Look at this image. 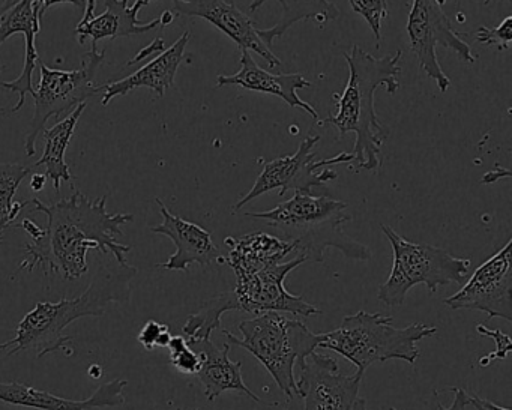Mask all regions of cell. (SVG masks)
Returning a JSON list of instances; mask_svg holds the SVG:
<instances>
[{
  "label": "cell",
  "instance_id": "obj_1",
  "mask_svg": "<svg viewBox=\"0 0 512 410\" xmlns=\"http://www.w3.org/2000/svg\"><path fill=\"white\" fill-rule=\"evenodd\" d=\"M73 196L46 205L40 199L29 200L32 211L47 217L46 229L37 239L23 247L25 259L19 271H34L37 266L44 274L61 275L64 280H79L89 271L88 253L100 251L103 256L112 254L116 262L127 265L131 247L119 244L118 236L124 235L122 226L134 220L133 214H110L107 196L91 200L74 188Z\"/></svg>",
  "mask_w": 512,
  "mask_h": 410
},
{
  "label": "cell",
  "instance_id": "obj_2",
  "mask_svg": "<svg viewBox=\"0 0 512 410\" xmlns=\"http://www.w3.org/2000/svg\"><path fill=\"white\" fill-rule=\"evenodd\" d=\"M349 65V82L343 94L334 95L337 113L328 116L325 124L337 128L338 139L347 134H356L353 155V170L377 172L382 167V146L389 137V128L382 124L376 113L374 94L380 86L395 95L400 89L401 50L395 55L374 58L359 46H353L349 53H343Z\"/></svg>",
  "mask_w": 512,
  "mask_h": 410
},
{
  "label": "cell",
  "instance_id": "obj_3",
  "mask_svg": "<svg viewBox=\"0 0 512 410\" xmlns=\"http://www.w3.org/2000/svg\"><path fill=\"white\" fill-rule=\"evenodd\" d=\"M137 272L139 269L130 263H109L95 272L82 295L58 302H38L17 326L14 338L0 343V353L13 356L22 350H34L38 358H44L65 349L74 341L64 335L71 323L83 317H103L110 305L130 301Z\"/></svg>",
  "mask_w": 512,
  "mask_h": 410
},
{
  "label": "cell",
  "instance_id": "obj_4",
  "mask_svg": "<svg viewBox=\"0 0 512 410\" xmlns=\"http://www.w3.org/2000/svg\"><path fill=\"white\" fill-rule=\"evenodd\" d=\"M346 202L332 199L328 194H313V191H295L293 197L275 206L271 211L247 212V217L263 221L280 230L286 241L295 247L296 256L308 262H323L328 248L338 251L353 260L371 259L367 245L346 235L343 226L352 220L347 214Z\"/></svg>",
  "mask_w": 512,
  "mask_h": 410
},
{
  "label": "cell",
  "instance_id": "obj_5",
  "mask_svg": "<svg viewBox=\"0 0 512 410\" xmlns=\"http://www.w3.org/2000/svg\"><path fill=\"white\" fill-rule=\"evenodd\" d=\"M392 323L391 316L361 310L344 317L334 331L320 334L319 347L344 356L355 365L359 376H364L370 365L391 359L415 365L421 356L419 341L433 337L436 326L412 323L406 328H395Z\"/></svg>",
  "mask_w": 512,
  "mask_h": 410
},
{
  "label": "cell",
  "instance_id": "obj_6",
  "mask_svg": "<svg viewBox=\"0 0 512 410\" xmlns=\"http://www.w3.org/2000/svg\"><path fill=\"white\" fill-rule=\"evenodd\" d=\"M238 329L241 338L224 328L221 334L230 346L242 347L256 356L289 400L298 397L295 365H301L316 352L320 334L311 332L301 320L290 319L278 311L256 314L253 319L239 323Z\"/></svg>",
  "mask_w": 512,
  "mask_h": 410
},
{
  "label": "cell",
  "instance_id": "obj_7",
  "mask_svg": "<svg viewBox=\"0 0 512 410\" xmlns=\"http://www.w3.org/2000/svg\"><path fill=\"white\" fill-rule=\"evenodd\" d=\"M382 232L394 253L391 274L377 295L388 307H401L409 290L418 284H425L431 293H436L439 287L463 284L469 277L472 260L452 256L434 245L407 241L386 224H382Z\"/></svg>",
  "mask_w": 512,
  "mask_h": 410
},
{
  "label": "cell",
  "instance_id": "obj_8",
  "mask_svg": "<svg viewBox=\"0 0 512 410\" xmlns=\"http://www.w3.org/2000/svg\"><path fill=\"white\" fill-rule=\"evenodd\" d=\"M104 59V50L98 52V49H91V52L83 55L82 65L77 70H56L47 67L40 59V85L32 95L35 110L25 140L28 157L37 154L38 136L46 130L50 119L61 118L101 92L100 86H94V79Z\"/></svg>",
  "mask_w": 512,
  "mask_h": 410
},
{
  "label": "cell",
  "instance_id": "obj_9",
  "mask_svg": "<svg viewBox=\"0 0 512 410\" xmlns=\"http://www.w3.org/2000/svg\"><path fill=\"white\" fill-rule=\"evenodd\" d=\"M319 142L320 136L307 137L302 140L296 154L263 164L262 173L253 188L233 206L235 212L241 211L245 205L269 191L278 190V194L284 196L289 190L313 191V188H322L328 182L335 181L338 178L337 172L328 166L352 164L353 155L341 152L337 157L314 161L316 152L313 149Z\"/></svg>",
  "mask_w": 512,
  "mask_h": 410
},
{
  "label": "cell",
  "instance_id": "obj_10",
  "mask_svg": "<svg viewBox=\"0 0 512 410\" xmlns=\"http://www.w3.org/2000/svg\"><path fill=\"white\" fill-rule=\"evenodd\" d=\"M406 32L419 68L436 82L440 94H446L451 86V79L446 76L437 59V47L452 50L461 61L469 64H475L478 59L460 32L452 28L451 20L443 13L442 7L436 4V0H413Z\"/></svg>",
  "mask_w": 512,
  "mask_h": 410
},
{
  "label": "cell",
  "instance_id": "obj_11",
  "mask_svg": "<svg viewBox=\"0 0 512 410\" xmlns=\"http://www.w3.org/2000/svg\"><path fill=\"white\" fill-rule=\"evenodd\" d=\"M443 304L452 310H475L488 314V319L500 317L512 320V239L487 262L482 263L463 287Z\"/></svg>",
  "mask_w": 512,
  "mask_h": 410
},
{
  "label": "cell",
  "instance_id": "obj_12",
  "mask_svg": "<svg viewBox=\"0 0 512 410\" xmlns=\"http://www.w3.org/2000/svg\"><path fill=\"white\" fill-rule=\"evenodd\" d=\"M299 368L296 385L304 410H367V401L359 395L364 376H344L337 359L313 352Z\"/></svg>",
  "mask_w": 512,
  "mask_h": 410
},
{
  "label": "cell",
  "instance_id": "obj_13",
  "mask_svg": "<svg viewBox=\"0 0 512 410\" xmlns=\"http://www.w3.org/2000/svg\"><path fill=\"white\" fill-rule=\"evenodd\" d=\"M304 263H307L304 257L296 256L286 262L269 266L244 280H238L233 289L236 310L254 314L278 311L293 314L295 317H313L322 313L302 296L287 292L284 286L287 275Z\"/></svg>",
  "mask_w": 512,
  "mask_h": 410
},
{
  "label": "cell",
  "instance_id": "obj_14",
  "mask_svg": "<svg viewBox=\"0 0 512 410\" xmlns=\"http://www.w3.org/2000/svg\"><path fill=\"white\" fill-rule=\"evenodd\" d=\"M173 13L185 17H199L211 23L230 38L239 50L257 53L269 67H280L281 61L259 38V29L253 19L235 4L226 0H175Z\"/></svg>",
  "mask_w": 512,
  "mask_h": 410
},
{
  "label": "cell",
  "instance_id": "obj_15",
  "mask_svg": "<svg viewBox=\"0 0 512 410\" xmlns=\"http://www.w3.org/2000/svg\"><path fill=\"white\" fill-rule=\"evenodd\" d=\"M163 223L160 226L151 227L152 233L167 236L175 244L176 253L164 263H158L157 268L166 271H188L191 265H211L212 262L223 256L214 244L211 233L200 227L199 224L184 220L178 215L172 214L164 205L163 200L155 199Z\"/></svg>",
  "mask_w": 512,
  "mask_h": 410
},
{
  "label": "cell",
  "instance_id": "obj_16",
  "mask_svg": "<svg viewBox=\"0 0 512 410\" xmlns=\"http://www.w3.org/2000/svg\"><path fill=\"white\" fill-rule=\"evenodd\" d=\"M128 2L130 0H104L106 11L95 16L97 0H88L82 22L76 28L79 43L83 46L91 38L92 49H97L98 41L148 34L160 28V17L148 23H140L137 17L140 10L148 7L151 0H136L133 7H128Z\"/></svg>",
  "mask_w": 512,
  "mask_h": 410
},
{
  "label": "cell",
  "instance_id": "obj_17",
  "mask_svg": "<svg viewBox=\"0 0 512 410\" xmlns=\"http://www.w3.org/2000/svg\"><path fill=\"white\" fill-rule=\"evenodd\" d=\"M125 379H113L101 385L85 400H68L49 391L32 388L19 382L0 380V401L13 406L31 407L38 410H95L125 404Z\"/></svg>",
  "mask_w": 512,
  "mask_h": 410
},
{
  "label": "cell",
  "instance_id": "obj_18",
  "mask_svg": "<svg viewBox=\"0 0 512 410\" xmlns=\"http://www.w3.org/2000/svg\"><path fill=\"white\" fill-rule=\"evenodd\" d=\"M241 52L238 73L232 76H218L217 88L223 86H241L247 91L259 92V94L275 95L286 101L292 109H299L319 121V113L316 112L310 103H305L298 95L299 89L310 88L311 83L305 80L301 74H272L271 71L263 70L257 62L251 58L248 50Z\"/></svg>",
  "mask_w": 512,
  "mask_h": 410
},
{
  "label": "cell",
  "instance_id": "obj_19",
  "mask_svg": "<svg viewBox=\"0 0 512 410\" xmlns=\"http://www.w3.org/2000/svg\"><path fill=\"white\" fill-rule=\"evenodd\" d=\"M188 346L200 356V368L197 371V379L205 389L208 401H215L221 394L227 391L239 392L247 395L256 403H262L242 377V362H233L229 358L230 344L223 347L215 346L211 338L209 340H193L187 338Z\"/></svg>",
  "mask_w": 512,
  "mask_h": 410
},
{
  "label": "cell",
  "instance_id": "obj_20",
  "mask_svg": "<svg viewBox=\"0 0 512 410\" xmlns=\"http://www.w3.org/2000/svg\"><path fill=\"white\" fill-rule=\"evenodd\" d=\"M190 40V32H184L170 49L164 50L157 58L143 65L140 70L134 71L131 76L100 86L103 92L101 104L107 106L113 98L125 97L139 88L152 89L158 98H163L167 89L172 88L175 83L176 73L179 65L184 61L185 49Z\"/></svg>",
  "mask_w": 512,
  "mask_h": 410
},
{
  "label": "cell",
  "instance_id": "obj_21",
  "mask_svg": "<svg viewBox=\"0 0 512 410\" xmlns=\"http://www.w3.org/2000/svg\"><path fill=\"white\" fill-rule=\"evenodd\" d=\"M224 244L229 247V254L218 257L217 262L229 265L238 280L251 277L269 266L286 262V257L295 253L292 242L263 232L247 233L239 238L229 236Z\"/></svg>",
  "mask_w": 512,
  "mask_h": 410
},
{
  "label": "cell",
  "instance_id": "obj_22",
  "mask_svg": "<svg viewBox=\"0 0 512 410\" xmlns=\"http://www.w3.org/2000/svg\"><path fill=\"white\" fill-rule=\"evenodd\" d=\"M271 0H253L248 10L256 13L260 7ZM283 7L280 20L272 28L259 29V38L268 49L272 50L275 40L283 37L295 23L302 20H314L319 28L340 19V10L331 0H275Z\"/></svg>",
  "mask_w": 512,
  "mask_h": 410
},
{
  "label": "cell",
  "instance_id": "obj_23",
  "mask_svg": "<svg viewBox=\"0 0 512 410\" xmlns=\"http://www.w3.org/2000/svg\"><path fill=\"white\" fill-rule=\"evenodd\" d=\"M88 103H82L73 110L70 116L62 119L61 122L44 131V154L35 167H46L47 179L53 182L56 193L61 190L62 182H73V175L70 172V166L65 161V154H67L68 146H70L71 139H73L74 131H76L79 119L82 118Z\"/></svg>",
  "mask_w": 512,
  "mask_h": 410
},
{
  "label": "cell",
  "instance_id": "obj_24",
  "mask_svg": "<svg viewBox=\"0 0 512 410\" xmlns=\"http://www.w3.org/2000/svg\"><path fill=\"white\" fill-rule=\"evenodd\" d=\"M232 310H236L233 290L218 293L214 298L203 302L196 313L188 316L182 332L187 335V338H193V340H209L212 331L224 328L223 323H221V316Z\"/></svg>",
  "mask_w": 512,
  "mask_h": 410
},
{
  "label": "cell",
  "instance_id": "obj_25",
  "mask_svg": "<svg viewBox=\"0 0 512 410\" xmlns=\"http://www.w3.org/2000/svg\"><path fill=\"white\" fill-rule=\"evenodd\" d=\"M32 170H34V166L0 163V233L13 227L20 212L28 208L29 200L16 202L14 199H16L20 184L25 181L29 173H32Z\"/></svg>",
  "mask_w": 512,
  "mask_h": 410
},
{
  "label": "cell",
  "instance_id": "obj_26",
  "mask_svg": "<svg viewBox=\"0 0 512 410\" xmlns=\"http://www.w3.org/2000/svg\"><path fill=\"white\" fill-rule=\"evenodd\" d=\"M41 31L40 8L34 0H19L2 19H0V46L13 37L22 34L25 37L29 32Z\"/></svg>",
  "mask_w": 512,
  "mask_h": 410
},
{
  "label": "cell",
  "instance_id": "obj_27",
  "mask_svg": "<svg viewBox=\"0 0 512 410\" xmlns=\"http://www.w3.org/2000/svg\"><path fill=\"white\" fill-rule=\"evenodd\" d=\"M350 7L359 16L364 17L365 22L373 31L376 47L380 49L382 43V23L388 17V0H349Z\"/></svg>",
  "mask_w": 512,
  "mask_h": 410
},
{
  "label": "cell",
  "instance_id": "obj_28",
  "mask_svg": "<svg viewBox=\"0 0 512 410\" xmlns=\"http://www.w3.org/2000/svg\"><path fill=\"white\" fill-rule=\"evenodd\" d=\"M170 364L184 374H197L200 368V356L188 346L187 338L176 335L170 340Z\"/></svg>",
  "mask_w": 512,
  "mask_h": 410
},
{
  "label": "cell",
  "instance_id": "obj_29",
  "mask_svg": "<svg viewBox=\"0 0 512 410\" xmlns=\"http://www.w3.org/2000/svg\"><path fill=\"white\" fill-rule=\"evenodd\" d=\"M475 40L481 46H496L499 52L508 50L511 47L512 40V16L506 17L497 28H485L481 26L475 32Z\"/></svg>",
  "mask_w": 512,
  "mask_h": 410
},
{
  "label": "cell",
  "instance_id": "obj_30",
  "mask_svg": "<svg viewBox=\"0 0 512 410\" xmlns=\"http://www.w3.org/2000/svg\"><path fill=\"white\" fill-rule=\"evenodd\" d=\"M476 331L481 335H485V337L493 338L494 343H496V350H494L493 353H490V355L484 356V358L479 361V365H481V367H488L493 359H505L506 356H508V353L511 352V337H509L508 334H505V332L500 331V329L490 331V329L485 328L484 325H476Z\"/></svg>",
  "mask_w": 512,
  "mask_h": 410
},
{
  "label": "cell",
  "instance_id": "obj_31",
  "mask_svg": "<svg viewBox=\"0 0 512 410\" xmlns=\"http://www.w3.org/2000/svg\"><path fill=\"white\" fill-rule=\"evenodd\" d=\"M169 328L163 323L157 322V320H148L140 329L139 335H137V341L145 347L146 350H152L157 346L158 337L164 329Z\"/></svg>",
  "mask_w": 512,
  "mask_h": 410
},
{
  "label": "cell",
  "instance_id": "obj_32",
  "mask_svg": "<svg viewBox=\"0 0 512 410\" xmlns=\"http://www.w3.org/2000/svg\"><path fill=\"white\" fill-rule=\"evenodd\" d=\"M34 4L40 8V19L43 20L44 16H46L47 11L50 8L55 7V5L59 4H71L77 8V10L85 13L86 4H88V0H34Z\"/></svg>",
  "mask_w": 512,
  "mask_h": 410
},
{
  "label": "cell",
  "instance_id": "obj_33",
  "mask_svg": "<svg viewBox=\"0 0 512 410\" xmlns=\"http://www.w3.org/2000/svg\"><path fill=\"white\" fill-rule=\"evenodd\" d=\"M451 391H454V401H452L451 406L445 407L442 404H439L436 410H466V407L469 406V395L464 389L461 388H452ZM389 410H397V409H389Z\"/></svg>",
  "mask_w": 512,
  "mask_h": 410
},
{
  "label": "cell",
  "instance_id": "obj_34",
  "mask_svg": "<svg viewBox=\"0 0 512 410\" xmlns=\"http://www.w3.org/2000/svg\"><path fill=\"white\" fill-rule=\"evenodd\" d=\"M158 52H164L163 38H157V40H154V43H152L151 46H148L146 47V49H143L142 52H140L139 55L136 56V59H131V61L128 62V65L137 64V62L143 61V59L148 58L149 55H154V53Z\"/></svg>",
  "mask_w": 512,
  "mask_h": 410
},
{
  "label": "cell",
  "instance_id": "obj_35",
  "mask_svg": "<svg viewBox=\"0 0 512 410\" xmlns=\"http://www.w3.org/2000/svg\"><path fill=\"white\" fill-rule=\"evenodd\" d=\"M469 404H472L476 410H511L506 407L499 406V404L493 403V401L485 400V398L479 397V395H472L469 397Z\"/></svg>",
  "mask_w": 512,
  "mask_h": 410
},
{
  "label": "cell",
  "instance_id": "obj_36",
  "mask_svg": "<svg viewBox=\"0 0 512 410\" xmlns=\"http://www.w3.org/2000/svg\"><path fill=\"white\" fill-rule=\"evenodd\" d=\"M47 184V176L46 173H43V175H34L31 179V188L34 191H37V193H40V191L44 190V187H46Z\"/></svg>",
  "mask_w": 512,
  "mask_h": 410
},
{
  "label": "cell",
  "instance_id": "obj_37",
  "mask_svg": "<svg viewBox=\"0 0 512 410\" xmlns=\"http://www.w3.org/2000/svg\"><path fill=\"white\" fill-rule=\"evenodd\" d=\"M502 176H505V178H508V176H509L508 170L502 169V170H500V173H496V172L487 173V175L484 176V179H482V182H484V184H491V182L497 181V179L502 178Z\"/></svg>",
  "mask_w": 512,
  "mask_h": 410
},
{
  "label": "cell",
  "instance_id": "obj_38",
  "mask_svg": "<svg viewBox=\"0 0 512 410\" xmlns=\"http://www.w3.org/2000/svg\"><path fill=\"white\" fill-rule=\"evenodd\" d=\"M173 335L170 334V329L166 328L163 332H161L160 337L157 340V346L155 347H167L169 346L170 340H172Z\"/></svg>",
  "mask_w": 512,
  "mask_h": 410
},
{
  "label": "cell",
  "instance_id": "obj_39",
  "mask_svg": "<svg viewBox=\"0 0 512 410\" xmlns=\"http://www.w3.org/2000/svg\"><path fill=\"white\" fill-rule=\"evenodd\" d=\"M19 0H0V19L17 4Z\"/></svg>",
  "mask_w": 512,
  "mask_h": 410
},
{
  "label": "cell",
  "instance_id": "obj_40",
  "mask_svg": "<svg viewBox=\"0 0 512 410\" xmlns=\"http://www.w3.org/2000/svg\"><path fill=\"white\" fill-rule=\"evenodd\" d=\"M173 20H175V13H173V11L167 10L164 11L163 14H161L160 23L161 26H163V28L164 26L172 25Z\"/></svg>",
  "mask_w": 512,
  "mask_h": 410
},
{
  "label": "cell",
  "instance_id": "obj_41",
  "mask_svg": "<svg viewBox=\"0 0 512 410\" xmlns=\"http://www.w3.org/2000/svg\"><path fill=\"white\" fill-rule=\"evenodd\" d=\"M101 374H103V370H101L100 365L92 364L91 368H89V376L92 379H100Z\"/></svg>",
  "mask_w": 512,
  "mask_h": 410
},
{
  "label": "cell",
  "instance_id": "obj_42",
  "mask_svg": "<svg viewBox=\"0 0 512 410\" xmlns=\"http://www.w3.org/2000/svg\"><path fill=\"white\" fill-rule=\"evenodd\" d=\"M461 2H463V0H457V10H460ZM491 2H493V0H484V5L491 4Z\"/></svg>",
  "mask_w": 512,
  "mask_h": 410
},
{
  "label": "cell",
  "instance_id": "obj_43",
  "mask_svg": "<svg viewBox=\"0 0 512 410\" xmlns=\"http://www.w3.org/2000/svg\"><path fill=\"white\" fill-rule=\"evenodd\" d=\"M2 242H4V238H2V236H0V245H2Z\"/></svg>",
  "mask_w": 512,
  "mask_h": 410
}]
</instances>
